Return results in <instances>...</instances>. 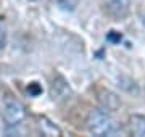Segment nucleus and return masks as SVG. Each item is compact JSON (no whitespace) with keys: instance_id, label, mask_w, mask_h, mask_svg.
Returning <instances> with one entry per match:
<instances>
[{"instance_id":"nucleus-1","label":"nucleus","mask_w":145,"mask_h":137,"mask_svg":"<svg viewBox=\"0 0 145 137\" xmlns=\"http://www.w3.org/2000/svg\"><path fill=\"white\" fill-rule=\"evenodd\" d=\"M87 131L97 137H116L123 129L106 110H93L87 118Z\"/></svg>"},{"instance_id":"nucleus-2","label":"nucleus","mask_w":145,"mask_h":137,"mask_svg":"<svg viewBox=\"0 0 145 137\" xmlns=\"http://www.w3.org/2000/svg\"><path fill=\"white\" fill-rule=\"evenodd\" d=\"M2 115H3V121L7 123V126H18L26 118V108L16 99H7L3 103Z\"/></svg>"},{"instance_id":"nucleus-3","label":"nucleus","mask_w":145,"mask_h":137,"mask_svg":"<svg viewBox=\"0 0 145 137\" xmlns=\"http://www.w3.org/2000/svg\"><path fill=\"white\" fill-rule=\"evenodd\" d=\"M108 10L114 18H126L131 10V0H106Z\"/></svg>"},{"instance_id":"nucleus-4","label":"nucleus","mask_w":145,"mask_h":137,"mask_svg":"<svg viewBox=\"0 0 145 137\" xmlns=\"http://www.w3.org/2000/svg\"><path fill=\"white\" fill-rule=\"evenodd\" d=\"M131 131L135 136H145V116L134 115L131 118Z\"/></svg>"},{"instance_id":"nucleus-5","label":"nucleus","mask_w":145,"mask_h":137,"mask_svg":"<svg viewBox=\"0 0 145 137\" xmlns=\"http://www.w3.org/2000/svg\"><path fill=\"white\" fill-rule=\"evenodd\" d=\"M40 126H42V131L45 132L47 136H55V134H57V136H60V134H61V131H60L57 126L50 124V121H47L45 118L40 121Z\"/></svg>"},{"instance_id":"nucleus-6","label":"nucleus","mask_w":145,"mask_h":137,"mask_svg":"<svg viewBox=\"0 0 145 137\" xmlns=\"http://www.w3.org/2000/svg\"><path fill=\"white\" fill-rule=\"evenodd\" d=\"M7 44V31H5V24L0 21V50L5 47Z\"/></svg>"},{"instance_id":"nucleus-7","label":"nucleus","mask_w":145,"mask_h":137,"mask_svg":"<svg viewBox=\"0 0 145 137\" xmlns=\"http://www.w3.org/2000/svg\"><path fill=\"white\" fill-rule=\"evenodd\" d=\"M144 26H145V18H144Z\"/></svg>"},{"instance_id":"nucleus-8","label":"nucleus","mask_w":145,"mask_h":137,"mask_svg":"<svg viewBox=\"0 0 145 137\" xmlns=\"http://www.w3.org/2000/svg\"><path fill=\"white\" fill-rule=\"evenodd\" d=\"M31 2H37V0H31Z\"/></svg>"}]
</instances>
